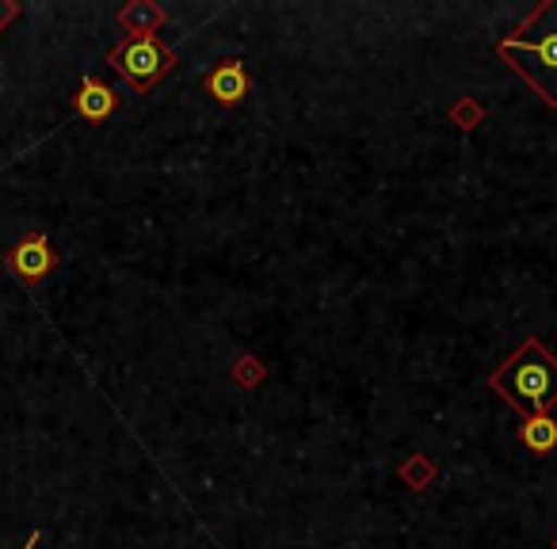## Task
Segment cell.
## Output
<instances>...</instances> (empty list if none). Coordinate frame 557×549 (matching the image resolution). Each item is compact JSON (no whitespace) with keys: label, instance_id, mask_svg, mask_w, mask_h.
<instances>
[{"label":"cell","instance_id":"1","mask_svg":"<svg viewBox=\"0 0 557 549\" xmlns=\"http://www.w3.org/2000/svg\"><path fill=\"white\" fill-rule=\"evenodd\" d=\"M488 389L511 404L519 416H542L557 409V355L539 340L527 336L493 374Z\"/></svg>","mask_w":557,"mask_h":549},{"label":"cell","instance_id":"2","mask_svg":"<svg viewBox=\"0 0 557 549\" xmlns=\"http://www.w3.org/2000/svg\"><path fill=\"white\" fill-rule=\"evenodd\" d=\"M496 54L542 96V103L557 108V0H542L508 39L496 42Z\"/></svg>","mask_w":557,"mask_h":549},{"label":"cell","instance_id":"3","mask_svg":"<svg viewBox=\"0 0 557 549\" xmlns=\"http://www.w3.org/2000/svg\"><path fill=\"white\" fill-rule=\"evenodd\" d=\"M108 62L134 92H149L157 80H164L176 70V50L161 47L157 35H126L108 54Z\"/></svg>","mask_w":557,"mask_h":549},{"label":"cell","instance_id":"4","mask_svg":"<svg viewBox=\"0 0 557 549\" xmlns=\"http://www.w3.org/2000/svg\"><path fill=\"white\" fill-rule=\"evenodd\" d=\"M9 263H12V271H16L20 283L35 287V283H42L50 271H54L58 252L50 248L47 233H27V237H20V245L9 252Z\"/></svg>","mask_w":557,"mask_h":549},{"label":"cell","instance_id":"5","mask_svg":"<svg viewBox=\"0 0 557 549\" xmlns=\"http://www.w3.org/2000/svg\"><path fill=\"white\" fill-rule=\"evenodd\" d=\"M202 88H207V96L218 103V108H237V103L248 96L245 62H240V58H225V62H218L214 70L207 73Z\"/></svg>","mask_w":557,"mask_h":549},{"label":"cell","instance_id":"6","mask_svg":"<svg viewBox=\"0 0 557 549\" xmlns=\"http://www.w3.org/2000/svg\"><path fill=\"white\" fill-rule=\"evenodd\" d=\"M73 108H77V115L88 118V123H103V118L115 115L119 92L103 85V80L85 77V80H81V92H77V100H73Z\"/></svg>","mask_w":557,"mask_h":549},{"label":"cell","instance_id":"7","mask_svg":"<svg viewBox=\"0 0 557 549\" xmlns=\"http://www.w3.org/2000/svg\"><path fill=\"white\" fill-rule=\"evenodd\" d=\"M169 20V12L153 0H131L126 9H119V27L126 35H157Z\"/></svg>","mask_w":557,"mask_h":549},{"label":"cell","instance_id":"8","mask_svg":"<svg viewBox=\"0 0 557 549\" xmlns=\"http://www.w3.org/2000/svg\"><path fill=\"white\" fill-rule=\"evenodd\" d=\"M519 442H523L527 450H534V454H549V450H557V420L549 416V412H542V416H527V424L519 427Z\"/></svg>","mask_w":557,"mask_h":549},{"label":"cell","instance_id":"9","mask_svg":"<svg viewBox=\"0 0 557 549\" xmlns=\"http://www.w3.org/2000/svg\"><path fill=\"white\" fill-rule=\"evenodd\" d=\"M432 477H435V465L428 462L424 454H412L409 462L401 465V481H405L409 488H417V492H420V488L432 485Z\"/></svg>","mask_w":557,"mask_h":549},{"label":"cell","instance_id":"10","mask_svg":"<svg viewBox=\"0 0 557 549\" xmlns=\"http://www.w3.org/2000/svg\"><path fill=\"white\" fill-rule=\"evenodd\" d=\"M230 374H233V382H237V386H245V389L260 386V382L268 378V371H263V363L256 355H240L237 363L230 366Z\"/></svg>","mask_w":557,"mask_h":549},{"label":"cell","instance_id":"11","mask_svg":"<svg viewBox=\"0 0 557 549\" xmlns=\"http://www.w3.org/2000/svg\"><path fill=\"white\" fill-rule=\"evenodd\" d=\"M450 118H455L462 130H473V126L485 118V108H481L478 100H470V96H466V100H458L455 108H450Z\"/></svg>","mask_w":557,"mask_h":549},{"label":"cell","instance_id":"12","mask_svg":"<svg viewBox=\"0 0 557 549\" xmlns=\"http://www.w3.org/2000/svg\"><path fill=\"white\" fill-rule=\"evenodd\" d=\"M16 12H20V9H16V4H0V27L9 24V20H12V16H16Z\"/></svg>","mask_w":557,"mask_h":549},{"label":"cell","instance_id":"13","mask_svg":"<svg viewBox=\"0 0 557 549\" xmlns=\"http://www.w3.org/2000/svg\"><path fill=\"white\" fill-rule=\"evenodd\" d=\"M39 538H42V534H39V531H35V534H32V538H27V546H24V549H35V546H39Z\"/></svg>","mask_w":557,"mask_h":549},{"label":"cell","instance_id":"14","mask_svg":"<svg viewBox=\"0 0 557 549\" xmlns=\"http://www.w3.org/2000/svg\"><path fill=\"white\" fill-rule=\"evenodd\" d=\"M554 549H557V538H554Z\"/></svg>","mask_w":557,"mask_h":549}]
</instances>
